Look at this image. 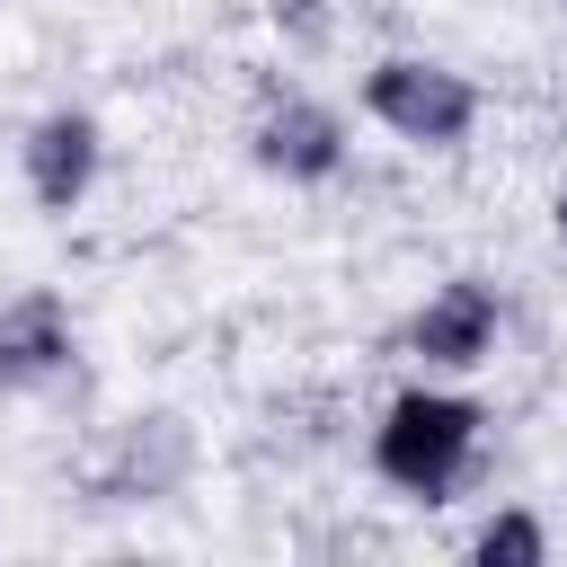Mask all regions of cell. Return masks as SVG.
<instances>
[{
    "label": "cell",
    "mask_w": 567,
    "mask_h": 567,
    "mask_svg": "<svg viewBox=\"0 0 567 567\" xmlns=\"http://www.w3.org/2000/svg\"><path fill=\"white\" fill-rule=\"evenodd\" d=\"M496 337H505V301H496V284H478V275H443V284L416 301V319H408V354H416L425 372H443V381L487 372V363H496Z\"/></svg>",
    "instance_id": "3"
},
{
    "label": "cell",
    "mask_w": 567,
    "mask_h": 567,
    "mask_svg": "<svg viewBox=\"0 0 567 567\" xmlns=\"http://www.w3.org/2000/svg\"><path fill=\"white\" fill-rule=\"evenodd\" d=\"M18 177H27L35 213H80L106 177V124L89 106H44L18 142Z\"/></svg>",
    "instance_id": "5"
},
{
    "label": "cell",
    "mask_w": 567,
    "mask_h": 567,
    "mask_svg": "<svg viewBox=\"0 0 567 567\" xmlns=\"http://www.w3.org/2000/svg\"><path fill=\"white\" fill-rule=\"evenodd\" d=\"M248 159L284 186H319L346 168V115L310 89H275L257 115H248Z\"/></svg>",
    "instance_id": "4"
},
{
    "label": "cell",
    "mask_w": 567,
    "mask_h": 567,
    "mask_svg": "<svg viewBox=\"0 0 567 567\" xmlns=\"http://www.w3.org/2000/svg\"><path fill=\"white\" fill-rule=\"evenodd\" d=\"M549 230H558V248H567V177H558V195H549Z\"/></svg>",
    "instance_id": "8"
},
{
    "label": "cell",
    "mask_w": 567,
    "mask_h": 567,
    "mask_svg": "<svg viewBox=\"0 0 567 567\" xmlns=\"http://www.w3.org/2000/svg\"><path fill=\"white\" fill-rule=\"evenodd\" d=\"M478 434H487L478 390L425 372V381L390 390V408H381V425H372V478L399 487V496H416V505H434V496H452V487L470 478Z\"/></svg>",
    "instance_id": "1"
},
{
    "label": "cell",
    "mask_w": 567,
    "mask_h": 567,
    "mask_svg": "<svg viewBox=\"0 0 567 567\" xmlns=\"http://www.w3.org/2000/svg\"><path fill=\"white\" fill-rule=\"evenodd\" d=\"M363 115L408 142V151H452L470 124H478V89L470 71H452L443 53H381L363 71Z\"/></svg>",
    "instance_id": "2"
},
{
    "label": "cell",
    "mask_w": 567,
    "mask_h": 567,
    "mask_svg": "<svg viewBox=\"0 0 567 567\" xmlns=\"http://www.w3.org/2000/svg\"><path fill=\"white\" fill-rule=\"evenodd\" d=\"M71 354H80V337H71V310H62L53 292L0 301V399L44 390L53 372H71Z\"/></svg>",
    "instance_id": "6"
},
{
    "label": "cell",
    "mask_w": 567,
    "mask_h": 567,
    "mask_svg": "<svg viewBox=\"0 0 567 567\" xmlns=\"http://www.w3.org/2000/svg\"><path fill=\"white\" fill-rule=\"evenodd\" d=\"M470 567H549V523L532 505H496L470 532Z\"/></svg>",
    "instance_id": "7"
}]
</instances>
